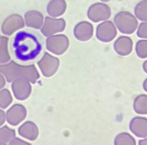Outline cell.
<instances>
[{
	"mask_svg": "<svg viewBox=\"0 0 147 145\" xmlns=\"http://www.w3.org/2000/svg\"><path fill=\"white\" fill-rule=\"evenodd\" d=\"M13 47L17 60L28 62L36 59L42 50L37 37L27 31H20L14 38Z\"/></svg>",
	"mask_w": 147,
	"mask_h": 145,
	"instance_id": "1",
	"label": "cell"
},
{
	"mask_svg": "<svg viewBox=\"0 0 147 145\" xmlns=\"http://www.w3.org/2000/svg\"><path fill=\"white\" fill-rule=\"evenodd\" d=\"M0 73L8 83L13 82L17 78H24L30 83L35 84L40 77L39 73L34 65L22 66L14 61L0 64Z\"/></svg>",
	"mask_w": 147,
	"mask_h": 145,
	"instance_id": "2",
	"label": "cell"
},
{
	"mask_svg": "<svg viewBox=\"0 0 147 145\" xmlns=\"http://www.w3.org/2000/svg\"><path fill=\"white\" fill-rule=\"evenodd\" d=\"M117 30L125 35H131L138 27V21L136 16L128 11H120L113 19Z\"/></svg>",
	"mask_w": 147,
	"mask_h": 145,
	"instance_id": "3",
	"label": "cell"
},
{
	"mask_svg": "<svg viewBox=\"0 0 147 145\" xmlns=\"http://www.w3.org/2000/svg\"><path fill=\"white\" fill-rule=\"evenodd\" d=\"M45 42L47 50L57 55L64 54L69 46V39L66 35L63 34L48 37Z\"/></svg>",
	"mask_w": 147,
	"mask_h": 145,
	"instance_id": "4",
	"label": "cell"
},
{
	"mask_svg": "<svg viewBox=\"0 0 147 145\" xmlns=\"http://www.w3.org/2000/svg\"><path fill=\"white\" fill-rule=\"evenodd\" d=\"M87 17L93 22L98 23L108 20L111 15L110 7L103 2L91 5L87 10Z\"/></svg>",
	"mask_w": 147,
	"mask_h": 145,
	"instance_id": "5",
	"label": "cell"
},
{
	"mask_svg": "<svg viewBox=\"0 0 147 145\" xmlns=\"http://www.w3.org/2000/svg\"><path fill=\"white\" fill-rule=\"evenodd\" d=\"M66 22L63 18H54L47 16L45 17L44 23L41 29V33L45 37L52 36L59 33H61L65 29Z\"/></svg>",
	"mask_w": 147,
	"mask_h": 145,
	"instance_id": "6",
	"label": "cell"
},
{
	"mask_svg": "<svg viewBox=\"0 0 147 145\" xmlns=\"http://www.w3.org/2000/svg\"><path fill=\"white\" fill-rule=\"evenodd\" d=\"M37 64L43 75L45 77H51L59 69L60 61L48 53H45Z\"/></svg>",
	"mask_w": 147,
	"mask_h": 145,
	"instance_id": "7",
	"label": "cell"
},
{
	"mask_svg": "<svg viewBox=\"0 0 147 145\" xmlns=\"http://www.w3.org/2000/svg\"><path fill=\"white\" fill-rule=\"evenodd\" d=\"M117 35V29L114 23L107 20L99 24L96 29V38L99 41L108 43L113 41Z\"/></svg>",
	"mask_w": 147,
	"mask_h": 145,
	"instance_id": "8",
	"label": "cell"
},
{
	"mask_svg": "<svg viewBox=\"0 0 147 145\" xmlns=\"http://www.w3.org/2000/svg\"><path fill=\"white\" fill-rule=\"evenodd\" d=\"M25 21L22 16L13 14L7 17L1 25V32L6 36H10L17 31L22 29L25 26Z\"/></svg>",
	"mask_w": 147,
	"mask_h": 145,
	"instance_id": "9",
	"label": "cell"
},
{
	"mask_svg": "<svg viewBox=\"0 0 147 145\" xmlns=\"http://www.w3.org/2000/svg\"><path fill=\"white\" fill-rule=\"evenodd\" d=\"M12 90L17 100L23 101L30 97L32 92L30 82L24 78H17L12 82Z\"/></svg>",
	"mask_w": 147,
	"mask_h": 145,
	"instance_id": "10",
	"label": "cell"
},
{
	"mask_svg": "<svg viewBox=\"0 0 147 145\" xmlns=\"http://www.w3.org/2000/svg\"><path fill=\"white\" fill-rule=\"evenodd\" d=\"M27 116L26 109L22 104H16L7 111L6 121L11 126H17L24 121Z\"/></svg>",
	"mask_w": 147,
	"mask_h": 145,
	"instance_id": "11",
	"label": "cell"
},
{
	"mask_svg": "<svg viewBox=\"0 0 147 145\" xmlns=\"http://www.w3.org/2000/svg\"><path fill=\"white\" fill-rule=\"evenodd\" d=\"M74 35L78 41H89L94 35V26L91 23L86 21L80 22L75 26Z\"/></svg>",
	"mask_w": 147,
	"mask_h": 145,
	"instance_id": "12",
	"label": "cell"
},
{
	"mask_svg": "<svg viewBox=\"0 0 147 145\" xmlns=\"http://www.w3.org/2000/svg\"><path fill=\"white\" fill-rule=\"evenodd\" d=\"M129 129L136 137L140 138L147 137V118L135 117L131 120Z\"/></svg>",
	"mask_w": 147,
	"mask_h": 145,
	"instance_id": "13",
	"label": "cell"
},
{
	"mask_svg": "<svg viewBox=\"0 0 147 145\" xmlns=\"http://www.w3.org/2000/svg\"><path fill=\"white\" fill-rule=\"evenodd\" d=\"M132 40L128 36H120L115 40L113 44V49L117 54L120 56H127L133 51Z\"/></svg>",
	"mask_w": 147,
	"mask_h": 145,
	"instance_id": "14",
	"label": "cell"
},
{
	"mask_svg": "<svg viewBox=\"0 0 147 145\" xmlns=\"http://www.w3.org/2000/svg\"><path fill=\"white\" fill-rule=\"evenodd\" d=\"M24 21L28 27L34 29H41L44 23L43 14L35 10H29L24 15Z\"/></svg>",
	"mask_w": 147,
	"mask_h": 145,
	"instance_id": "15",
	"label": "cell"
},
{
	"mask_svg": "<svg viewBox=\"0 0 147 145\" xmlns=\"http://www.w3.org/2000/svg\"><path fill=\"white\" fill-rule=\"evenodd\" d=\"M19 134L24 138L30 141H34L38 136V129L34 122L28 121L24 122L19 128Z\"/></svg>",
	"mask_w": 147,
	"mask_h": 145,
	"instance_id": "16",
	"label": "cell"
},
{
	"mask_svg": "<svg viewBox=\"0 0 147 145\" xmlns=\"http://www.w3.org/2000/svg\"><path fill=\"white\" fill-rule=\"evenodd\" d=\"M46 9L50 17L57 18L65 13L67 3L65 0H51L48 3Z\"/></svg>",
	"mask_w": 147,
	"mask_h": 145,
	"instance_id": "17",
	"label": "cell"
},
{
	"mask_svg": "<svg viewBox=\"0 0 147 145\" xmlns=\"http://www.w3.org/2000/svg\"><path fill=\"white\" fill-rule=\"evenodd\" d=\"M134 110L138 114H147V95L141 94L135 98Z\"/></svg>",
	"mask_w": 147,
	"mask_h": 145,
	"instance_id": "18",
	"label": "cell"
},
{
	"mask_svg": "<svg viewBox=\"0 0 147 145\" xmlns=\"http://www.w3.org/2000/svg\"><path fill=\"white\" fill-rule=\"evenodd\" d=\"M10 61V55L8 51V38L6 36L1 37L0 44V64H4Z\"/></svg>",
	"mask_w": 147,
	"mask_h": 145,
	"instance_id": "19",
	"label": "cell"
},
{
	"mask_svg": "<svg viewBox=\"0 0 147 145\" xmlns=\"http://www.w3.org/2000/svg\"><path fill=\"white\" fill-rule=\"evenodd\" d=\"M135 16L138 19L147 22V0H142L134 8Z\"/></svg>",
	"mask_w": 147,
	"mask_h": 145,
	"instance_id": "20",
	"label": "cell"
},
{
	"mask_svg": "<svg viewBox=\"0 0 147 145\" xmlns=\"http://www.w3.org/2000/svg\"><path fill=\"white\" fill-rule=\"evenodd\" d=\"M114 145H136V141L128 133H121L115 137Z\"/></svg>",
	"mask_w": 147,
	"mask_h": 145,
	"instance_id": "21",
	"label": "cell"
},
{
	"mask_svg": "<svg viewBox=\"0 0 147 145\" xmlns=\"http://www.w3.org/2000/svg\"><path fill=\"white\" fill-rule=\"evenodd\" d=\"M13 102V97L9 90L7 88L0 91V109H5L8 107Z\"/></svg>",
	"mask_w": 147,
	"mask_h": 145,
	"instance_id": "22",
	"label": "cell"
},
{
	"mask_svg": "<svg viewBox=\"0 0 147 145\" xmlns=\"http://www.w3.org/2000/svg\"><path fill=\"white\" fill-rule=\"evenodd\" d=\"M15 137V131L7 126L0 128V142H9Z\"/></svg>",
	"mask_w": 147,
	"mask_h": 145,
	"instance_id": "23",
	"label": "cell"
},
{
	"mask_svg": "<svg viewBox=\"0 0 147 145\" xmlns=\"http://www.w3.org/2000/svg\"><path fill=\"white\" fill-rule=\"evenodd\" d=\"M136 53L140 59L147 58V40H141L136 44Z\"/></svg>",
	"mask_w": 147,
	"mask_h": 145,
	"instance_id": "24",
	"label": "cell"
},
{
	"mask_svg": "<svg viewBox=\"0 0 147 145\" xmlns=\"http://www.w3.org/2000/svg\"><path fill=\"white\" fill-rule=\"evenodd\" d=\"M137 35L138 38L147 40V22H142L138 26L137 29Z\"/></svg>",
	"mask_w": 147,
	"mask_h": 145,
	"instance_id": "25",
	"label": "cell"
},
{
	"mask_svg": "<svg viewBox=\"0 0 147 145\" xmlns=\"http://www.w3.org/2000/svg\"><path fill=\"white\" fill-rule=\"evenodd\" d=\"M8 145H32L30 143H28L27 142H25V141L22 140L19 138H13L12 140H10L9 142V144Z\"/></svg>",
	"mask_w": 147,
	"mask_h": 145,
	"instance_id": "26",
	"label": "cell"
},
{
	"mask_svg": "<svg viewBox=\"0 0 147 145\" xmlns=\"http://www.w3.org/2000/svg\"><path fill=\"white\" fill-rule=\"evenodd\" d=\"M6 120V114H5L4 111L0 109V127L2 126L3 124L5 123Z\"/></svg>",
	"mask_w": 147,
	"mask_h": 145,
	"instance_id": "27",
	"label": "cell"
},
{
	"mask_svg": "<svg viewBox=\"0 0 147 145\" xmlns=\"http://www.w3.org/2000/svg\"><path fill=\"white\" fill-rule=\"evenodd\" d=\"M6 81L5 77L0 73V91L2 90V88L6 85Z\"/></svg>",
	"mask_w": 147,
	"mask_h": 145,
	"instance_id": "28",
	"label": "cell"
},
{
	"mask_svg": "<svg viewBox=\"0 0 147 145\" xmlns=\"http://www.w3.org/2000/svg\"><path fill=\"white\" fill-rule=\"evenodd\" d=\"M139 145H147V137H145V138L140 140L139 141Z\"/></svg>",
	"mask_w": 147,
	"mask_h": 145,
	"instance_id": "29",
	"label": "cell"
},
{
	"mask_svg": "<svg viewBox=\"0 0 147 145\" xmlns=\"http://www.w3.org/2000/svg\"><path fill=\"white\" fill-rule=\"evenodd\" d=\"M142 68H143V70H144L145 73L147 74V60H146V61H144V63H143Z\"/></svg>",
	"mask_w": 147,
	"mask_h": 145,
	"instance_id": "30",
	"label": "cell"
},
{
	"mask_svg": "<svg viewBox=\"0 0 147 145\" xmlns=\"http://www.w3.org/2000/svg\"><path fill=\"white\" fill-rule=\"evenodd\" d=\"M142 86H143V89H144V91L147 93V78L145 79V80L144 81V82H143Z\"/></svg>",
	"mask_w": 147,
	"mask_h": 145,
	"instance_id": "31",
	"label": "cell"
},
{
	"mask_svg": "<svg viewBox=\"0 0 147 145\" xmlns=\"http://www.w3.org/2000/svg\"><path fill=\"white\" fill-rule=\"evenodd\" d=\"M100 1L104 3V2H109V1H111V0H100Z\"/></svg>",
	"mask_w": 147,
	"mask_h": 145,
	"instance_id": "32",
	"label": "cell"
},
{
	"mask_svg": "<svg viewBox=\"0 0 147 145\" xmlns=\"http://www.w3.org/2000/svg\"><path fill=\"white\" fill-rule=\"evenodd\" d=\"M0 145H7L6 143H3V142H0Z\"/></svg>",
	"mask_w": 147,
	"mask_h": 145,
	"instance_id": "33",
	"label": "cell"
},
{
	"mask_svg": "<svg viewBox=\"0 0 147 145\" xmlns=\"http://www.w3.org/2000/svg\"><path fill=\"white\" fill-rule=\"evenodd\" d=\"M1 37L0 36V44H1Z\"/></svg>",
	"mask_w": 147,
	"mask_h": 145,
	"instance_id": "34",
	"label": "cell"
}]
</instances>
